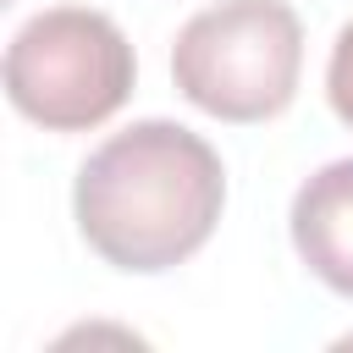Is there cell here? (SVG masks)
<instances>
[{"instance_id": "obj_5", "label": "cell", "mask_w": 353, "mask_h": 353, "mask_svg": "<svg viewBox=\"0 0 353 353\" xmlns=\"http://www.w3.org/2000/svg\"><path fill=\"white\" fill-rule=\"evenodd\" d=\"M325 99H331V110L353 127V22L336 33V44H331V66H325Z\"/></svg>"}, {"instance_id": "obj_3", "label": "cell", "mask_w": 353, "mask_h": 353, "mask_svg": "<svg viewBox=\"0 0 353 353\" xmlns=\"http://www.w3.org/2000/svg\"><path fill=\"white\" fill-rule=\"evenodd\" d=\"M138 77V55L127 33L88 6H50L28 17L6 44V94L11 105L50 127L83 132L110 121Z\"/></svg>"}, {"instance_id": "obj_1", "label": "cell", "mask_w": 353, "mask_h": 353, "mask_svg": "<svg viewBox=\"0 0 353 353\" xmlns=\"http://www.w3.org/2000/svg\"><path fill=\"white\" fill-rule=\"evenodd\" d=\"M226 171L221 154L182 121L149 116L105 138L72 188L77 232L116 270H171L199 254L221 221Z\"/></svg>"}, {"instance_id": "obj_2", "label": "cell", "mask_w": 353, "mask_h": 353, "mask_svg": "<svg viewBox=\"0 0 353 353\" xmlns=\"http://www.w3.org/2000/svg\"><path fill=\"white\" fill-rule=\"evenodd\" d=\"M303 72V22L287 0H221L182 22L171 77L215 121H270L292 105Z\"/></svg>"}, {"instance_id": "obj_4", "label": "cell", "mask_w": 353, "mask_h": 353, "mask_svg": "<svg viewBox=\"0 0 353 353\" xmlns=\"http://www.w3.org/2000/svg\"><path fill=\"white\" fill-rule=\"evenodd\" d=\"M292 248L331 292L353 298V160H331L298 188Z\"/></svg>"}]
</instances>
